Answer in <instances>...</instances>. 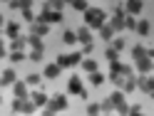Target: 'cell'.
I'll list each match as a JSON object with an SVG mask.
<instances>
[{
  "label": "cell",
  "instance_id": "6da1fadb",
  "mask_svg": "<svg viewBox=\"0 0 154 116\" xmlns=\"http://www.w3.org/2000/svg\"><path fill=\"white\" fill-rule=\"evenodd\" d=\"M85 25L92 27V30H102V27L107 25L104 10H100V7H87V10H85Z\"/></svg>",
  "mask_w": 154,
  "mask_h": 116
},
{
  "label": "cell",
  "instance_id": "7a4b0ae2",
  "mask_svg": "<svg viewBox=\"0 0 154 116\" xmlns=\"http://www.w3.org/2000/svg\"><path fill=\"white\" fill-rule=\"evenodd\" d=\"M82 59H85L82 52H70V54H60V57H57V64L65 69V67H77V64H82Z\"/></svg>",
  "mask_w": 154,
  "mask_h": 116
},
{
  "label": "cell",
  "instance_id": "3957f363",
  "mask_svg": "<svg viewBox=\"0 0 154 116\" xmlns=\"http://www.w3.org/2000/svg\"><path fill=\"white\" fill-rule=\"evenodd\" d=\"M37 20L40 22H45V25H57V22H62V13H57V10H45L37 15Z\"/></svg>",
  "mask_w": 154,
  "mask_h": 116
},
{
  "label": "cell",
  "instance_id": "277c9868",
  "mask_svg": "<svg viewBox=\"0 0 154 116\" xmlns=\"http://www.w3.org/2000/svg\"><path fill=\"white\" fill-rule=\"evenodd\" d=\"M134 64H137L139 74H152V69H154V59L152 57H139V59H134Z\"/></svg>",
  "mask_w": 154,
  "mask_h": 116
},
{
  "label": "cell",
  "instance_id": "5b68a950",
  "mask_svg": "<svg viewBox=\"0 0 154 116\" xmlns=\"http://www.w3.org/2000/svg\"><path fill=\"white\" fill-rule=\"evenodd\" d=\"M137 86H139L142 91L152 94V91H154V77H152V74H139V77H137Z\"/></svg>",
  "mask_w": 154,
  "mask_h": 116
},
{
  "label": "cell",
  "instance_id": "8992f818",
  "mask_svg": "<svg viewBox=\"0 0 154 116\" xmlns=\"http://www.w3.org/2000/svg\"><path fill=\"white\" fill-rule=\"evenodd\" d=\"M50 106H52L57 114H60V111H65L67 106H70V101H67V96H65V94H55L52 99H50Z\"/></svg>",
  "mask_w": 154,
  "mask_h": 116
},
{
  "label": "cell",
  "instance_id": "52a82bcc",
  "mask_svg": "<svg viewBox=\"0 0 154 116\" xmlns=\"http://www.w3.org/2000/svg\"><path fill=\"white\" fill-rule=\"evenodd\" d=\"M17 82V74H15V69L10 67V69H3L0 72V86H13Z\"/></svg>",
  "mask_w": 154,
  "mask_h": 116
},
{
  "label": "cell",
  "instance_id": "ba28073f",
  "mask_svg": "<svg viewBox=\"0 0 154 116\" xmlns=\"http://www.w3.org/2000/svg\"><path fill=\"white\" fill-rule=\"evenodd\" d=\"M13 94L17 99H30V91H27V82H15L13 84Z\"/></svg>",
  "mask_w": 154,
  "mask_h": 116
},
{
  "label": "cell",
  "instance_id": "9c48e42d",
  "mask_svg": "<svg viewBox=\"0 0 154 116\" xmlns=\"http://www.w3.org/2000/svg\"><path fill=\"white\" fill-rule=\"evenodd\" d=\"M60 72H62V67L57 64V62H52V64H47V67H45L42 77H45V79H57V77H60Z\"/></svg>",
  "mask_w": 154,
  "mask_h": 116
},
{
  "label": "cell",
  "instance_id": "30bf717a",
  "mask_svg": "<svg viewBox=\"0 0 154 116\" xmlns=\"http://www.w3.org/2000/svg\"><path fill=\"white\" fill-rule=\"evenodd\" d=\"M30 99H32V104L37 106V109H40V106L45 109V106L50 104V96H47V94H42V91H32V94H30Z\"/></svg>",
  "mask_w": 154,
  "mask_h": 116
},
{
  "label": "cell",
  "instance_id": "8fae6325",
  "mask_svg": "<svg viewBox=\"0 0 154 116\" xmlns=\"http://www.w3.org/2000/svg\"><path fill=\"white\" fill-rule=\"evenodd\" d=\"M77 40H80L82 45H92V27H80V30H77Z\"/></svg>",
  "mask_w": 154,
  "mask_h": 116
},
{
  "label": "cell",
  "instance_id": "7c38bea8",
  "mask_svg": "<svg viewBox=\"0 0 154 116\" xmlns=\"http://www.w3.org/2000/svg\"><path fill=\"white\" fill-rule=\"evenodd\" d=\"M67 91H70V94H82V91H85V89H82V79H80V77H72V79L67 82Z\"/></svg>",
  "mask_w": 154,
  "mask_h": 116
},
{
  "label": "cell",
  "instance_id": "4fadbf2b",
  "mask_svg": "<svg viewBox=\"0 0 154 116\" xmlns=\"http://www.w3.org/2000/svg\"><path fill=\"white\" fill-rule=\"evenodd\" d=\"M109 99H112V104H114V111H117L122 104H127V101H124V91H122V89H114V91L109 94Z\"/></svg>",
  "mask_w": 154,
  "mask_h": 116
},
{
  "label": "cell",
  "instance_id": "5bb4252c",
  "mask_svg": "<svg viewBox=\"0 0 154 116\" xmlns=\"http://www.w3.org/2000/svg\"><path fill=\"white\" fill-rule=\"evenodd\" d=\"M30 27H32V32H30V35H40V37L47 35V30H50V25H45V22H40V20H35Z\"/></svg>",
  "mask_w": 154,
  "mask_h": 116
},
{
  "label": "cell",
  "instance_id": "9a60e30c",
  "mask_svg": "<svg viewBox=\"0 0 154 116\" xmlns=\"http://www.w3.org/2000/svg\"><path fill=\"white\" fill-rule=\"evenodd\" d=\"M5 35L10 37V40L20 37V25H17V22H8V25H5Z\"/></svg>",
  "mask_w": 154,
  "mask_h": 116
},
{
  "label": "cell",
  "instance_id": "2e32d148",
  "mask_svg": "<svg viewBox=\"0 0 154 116\" xmlns=\"http://www.w3.org/2000/svg\"><path fill=\"white\" fill-rule=\"evenodd\" d=\"M142 5H144L142 0H127V13L129 15H139L142 13Z\"/></svg>",
  "mask_w": 154,
  "mask_h": 116
},
{
  "label": "cell",
  "instance_id": "e0dca14e",
  "mask_svg": "<svg viewBox=\"0 0 154 116\" xmlns=\"http://www.w3.org/2000/svg\"><path fill=\"white\" fill-rule=\"evenodd\" d=\"M114 32H117V30H114V27L107 22V25L100 30V37H102V40H107V42H112V40H114Z\"/></svg>",
  "mask_w": 154,
  "mask_h": 116
},
{
  "label": "cell",
  "instance_id": "ac0fdd59",
  "mask_svg": "<svg viewBox=\"0 0 154 116\" xmlns=\"http://www.w3.org/2000/svg\"><path fill=\"white\" fill-rule=\"evenodd\" d=\"M25 45H27V37H15V40H10V52H23Z\"/></svg>",
  "mask_w": 154,
  "mask_h": 116
},
{
  "label": "cell",
  "instance_id": "d6986e66",
  "mask_svg": "<svg viewBox=\"0 0 154 116\" xmlns=\"http://www.w3.org/2000/svg\"><path fill=\"white\" fill-rule=\"evenodd\" d=\"M62 42L70 45V47H72L75 42H80V40H77V30H65V32H62Z\"/></svg>",
  "mask_w": 154,
  "mask_h": 116
},
{
  "label": "cell",
  "instance_id": "ffe728a7",
  "mask_svg": "<svg viewBox=\"0 0 154 116\" xmlns=\"http://www.w3.org/2000/svg\"><path fill=\"white\" fill-rule=\"evenodd\" d=\"M124 17H127V15H114L112 20H107V22H109V25L114 27V30L119 32V30H124V27H127V25H124Z\"/></svg>",
  "mask_w": 154,
  "mask_h": 116
},
{
  "label": "cell",
  "instance_id": "44dd1931",
  "mask_svg": "<svg viewBox=\"0 0 154 116\" xmlns=\"http://www.w3.org/2000/svg\"><path fill=\"white\" fill-rule=\"evenodd\" d=\"M27 45H30L32 50H40V52H42V47H45V45H42V37H40V35H30V37H27Z\"/></svg>",
  "mask_w": 154,
  "mask_h": 116
},
{
  "label": "cell",
  "instance_id": "7402d4cb",
  "mask_svg": "<svg viewBox=\"0 0 154 116\" xmlns=\"http://www.w3.org/2000/svg\"><path fill=\"white\" fill-rule=\"evenodd\" d=\"M65 5H67L65 0H47V3H45L47 10H57V13H62V7H65Z\"/></svg>",
  "mask_w": 154,
  "mask_h": 116
},
{
  "label": "cell",
  "instance_id": "603a6c76",
  "mask_svg": "<svg viewBox=\"0 0 154 116\" xmlns=\"http://www.w3.org/2000/svg\"><path fill=\"white\" fill-rule=\"evenodd\" d=\"M137 32H139L142 37H147V35L152 32V27H149V20H139V22H137Z\"/></svg>",
  "mask_w": 154,
  "mask_h": 116
},
{
  "label": "cell",
  "instance_id": "cb8c5ba5",
  "mask_svg": "<svg viewBox=\"0 0 154 116\" xmlns=\"http://www.w3.org/2000/svg\"><path fill=\"white\" fill-rule=\"evenodd\" d=\"M25 104H27V99H17V96H15V99H13V106H10V109H13L15 114H23V111H25Z\"/></svg>",
  "mask_w": 154,
  "mask_h": 116
},
{
  "label": "cell",
  "instance_id": "d4e9b609",
  "mask_svg": "<svg viewBox=\"0 0 154 116\" xmlns=\"http://www.w3.org/2000/svg\"><path fill=\"white\" fill-rule=\"evenodd\" d=\"M25 82H27V86H37V84L42 82V74H35V72H30V74L25 77Z\"/></svg>",
  "mask_w": 154,
  "mask_h": 116
},
{
  "label": "cell",
  "instance_id": "484cf974",
  "mask_svg": "<svg viewBox=\"0 0 154 116\" xmlns=\"http://www.w3.org/2000/svg\"><path fill=\"white\" fill-rule=\"evenodd\" d=\"M82 69L87 74H94V72H97V62H94V59H82Z\"/></svg>",
  "mask_w": 154,
  "mask_h": 116
},
{
  "label": "cell",
  "instance_id": "4316f807",
  "mask_svg": "<svg viewBox=\"0 0 154 116\" xmlns=\"http://www.w3.org/2000/svg\"><path fill=\"white\" fill-rule=\"evenodd\" d=\"M109 79L114 86H124V82H127V77H122L119 72H109Z\"/></svg>",
  "mask_w": 154,
  "mask_h": 116
},
{
  "label": "cell",
  "instance_id": "83f0119b",
  "mask_svg": "<svg viewBox=\"0 0 154 116\" xmlns=\"http://www.w3.org/2000/svg\"><path fill=\"white\" fill-rule=\"evenodd\" d=\"M134 89H139V86H137V77H129V79L124 82V86H122V91L127 94V91H134Z\"/></svg>",
  "mask_w": 154,
  "mask_h": 116
},
{
  "label": "cell",
  "instance_id": "f1b7e54d",
  "mask_svg": "<svg viewBox=\"0 0 154 116\" xmlns=\"http://www.w3.org/2000/svg\"><path fill=\"white\" fill-rule=\"evenodd\" d=\"M104 79H107V77H104V74H100V72L90 74V82H92V86H102V84H104Z\"/></svg>",
  "mask_w": 154,
  "mask_h": 116
},
{
  "label": "cell",
  "instance_id": "f546056e",
  "mask_svg": "<svg viewBox=\"0 0 154 116\" xmlns=\"http://www.w3.org/2000/svg\"><path fill=\"white\" fill-rule=\"evenodd\" d=\"M132 57H134V59H139V57H147V50H144L142 45H134V47H132Z\"/></svg>",
  "mask_w": 154,
  "mask_h": 116
},
{
  "label": "cell",
  "instance_id": "4dcf8cb0",
  "mask_svg": "<svg viewBox=\"0 0 154 116\" xmlns=\"http://www.w3.org/2000/svg\"><path fill=\"white\" fill-rule=\"evenodd\" d=\"M72 7H75V10H80V13H85L90 7V3H87V0H72Z\"/></svg>",
  "mask_w": 154,
  "mask_h": 116
},
{
  "label": "cell",
  "instance_id": "1f68e13d",
  "mask_svg": "<svg viewBox=\"0 0 154 116\" xmlns=\"http://www.w3.org/2000/svg\"><path fill=\"white\" fill-rule=\"evenodd\" d=\"M102 104H87V116H100Z\"/></svg>",
  "mask_w": 154,
  "mask_h": 116
},
{
  "label": "cell",
  "instance_id": "d6a6232c",
  "mask_svg": "<svg viewBox=\"0 0 154 116\" xmlns=\"http://www.w3.org/2000/svg\"><path fill=\"white\" fill-rule=\"evenodd\" d=\"M137 17H134V15H127V17H124V25H127V30H137Z\"/></svg>",
  "mask_w": 154,
  "mask_h": 116
},
{
  "label": "cell",
  "instance_id": "836d02e7",
  "mask_svg": "<svg viewBox=\"0 0 154 116\" xmlns=\"http://www.w3.org/2000/svg\"><path fill=\"white\" fill-rule=\"evenodd\" d=\"M23 17H25V20H27V22H30V25H32V22L37 20V15L32 13V7H25V10H23Z\"/></svg>",
  "mask_w": 154,
  "mask_h": 116
},
{
  "label": "cell",
  "instance_id": "e575fe53",
  "mask_svg": "<svg viewBox=\"0 0 154 116\" xmlns=\"http://www.w3.org/2000/svg\"><path fill=\"white\" fill-rule=\"evenodd\" d=\"M104 57H107V62H114V59H119V52L114 50V47H107V52H104Z\"/></svg>",
  "mask_w": 154,
  "mask_h": 116
},
{
  "label": "cell",
  "instance_id": "d590c367",
  "mask_svg": "<svg viewBox=\"0 0 154 116\" xmlns=\"http://www.w3.org/2000/svg\"><path fill=\"white\" fill-rule=\"evenodd\" d=\"M25 59H27V57H25L23 52H10V62H13V64H20V62H25Z\"/></svg>",
  "mask_w": 154,
  "mask_h": 116
},
{
  "label": "cell",
  "instance_id": "8d00e7d4",
  "mask_svg": "<svg viewBox=\"0 0 154 116\" xmlns=\"http://www.w3.org/2000/svg\"><path fill=\"white\" fill-rule=\"evenodd\" d=\"M112 111H114V104H112V99L107 96V99L102 101V114H112Z\"/></svg>",
  "mask_w": 154,
  "mask_h": 116
},
{
  "label": "cell",
  "instance_id": "74e56055",
  "mask_svg": "<svg viewBox=\"0 0 154 116\" xmlns=\"http://www.w3.org/2000/svg\"><path fill=\"white\" fill-rule=\"evenodd\" d=\"M27 59H32V62H42V52H40V50H32Z\"/></svg>",
  "mask_w": 154,
  "mask_h": 116
},
{
  "label": "cell",
  "instance_id": "f35d334b",
  "mask_svg": "<svg viewBox=\"0 0 154 116\" xmlns=\"http://www.w3.org/2000/svg\"><path fill=\"white\" fill-rule=\"evenodd\" d=\"M112 47H114V50H124V40H119V37H114V40H112Z\"/></svg>",
  "mask_w": 154,
  "mask_h": 116
},
{
  "label": "cell",
  "instance_id": "ab89813d",
  "mask_svg": "<svg viewBox=\"0 0 154 116\" xmlns=\"http://www.w3.org/2000/svg\"><path fill=\"white\" fill-rule=\"evenodd\" d=\"M122 77H127V79H129V77H134V74H132V67H129V64H122Z\"/></svg>",
  "mask_w": 154,
  "mask_h": 116
},
{
  "label": "cell",
  "instance_id": "60d3db41",
  "mask_svg": "<svg viewBox=\"0 0 154 116\" xmlns=\"http://www.w3.org/2000/svg\"><path fill=\"white\" fill-rule=\"evenodd\" d=\"M129 116H142V106H139V104H134L132 109H129Z\"/></svg>",
  "mask_w": 154,
  "mask_h": 116
},
{
  "label": "cell",
  "instance_id": "b9f144b4",
  "mask_svg": "<svg viewBox=\"0 0 154 116\" xmlns=\"http://www.w3.org/2000/svg\"><path fill=\"white\" fill-rule=\"evenodd\" d=\"M42 116H57V111L52 109V106H50V104H47V106H45V109H42Z\"/></svg>",
  "mask_w": 154,
  "mask_h": 116
},
{
  "label": "cell",
  "instance_id": "7bdbcfd3",
  "mask_svg": "<svg viewBox=\"0 0 154 116\" xmlns=\"http://www.w3.org/2000/svg\"><path fill=\"white\" fill-rule=\"evenodd\" d=\"M117 114H119V116H129V106H127V104H122L119 109H117Z\"/></svg>",
  "mask_w": 154,
  "mask_h": 116
},
{
  "label": "cell",
  "instance_id": "ee69618b",
  "mask_svg": "<svg viewBox=\"0 0 154 116\" xmlns=\"http://www.w3.org/2000/svg\"><path fill=\"white\" fill-rule=\"evenodd\" d=\"M25 7H32V0H20V10H25Z\"/></svg>",
  "mask_w": 154,
  "mask_h": 116
},
{
  "label": "cell",
  "instance_id": "f6af8a7d",
  "mask_svg": "<svg viewBox=\"0 0 154 116\" xmlns=\"http://www.w3.org/2000/svg\"><path fill=\"white\" fill-rule=\"evenodd\" d=\"M92 50H94V45H85V50H82V54H92Z\"/></svg>",
  "mask_w": 154,
  "mask_h": 116
},
{
  "label": "cell",
  "instance_id": "bcb514c9",
  "mask_svg": "<svg viewBox=\"0 0 154 116\" xmlns=\"http://www.w3.org/2000/svg\"><path fill=\"white\" fill-rule=\"evenodd\" d=\"M147 57H152V59H154V47H149V50H147Z\"/></svg>",
  "mask_w": 154,
  "mask_h": 116
},
{
  "label": "cell",
  "instance_id": "7dc6e473",
  "mask_svg": "<svg viewBox=\"0 0 154 116\" xmlns=\"http://www.w3.org/2000/svg\"><path fill=\"white\" fill-rule=\"evenodd\" d=\"M5 57V50H3V40H0V59Z\"/></svg>",
  "mask_w": 154,
  "mask_h": 116
},
{
  "label": "cell",
  "instance_id": "c3c4849f",
  "mask_svg": "<svg viewBox=\"0 0 154 116\" xmlns=\"http://www.w3.org/2000/svg\"><path fill=\"white\" fill-rule=\"evenodd\" d=\"M65 3H67V5H72V0H65Z\"/></svg>",
  "mask_w": 154,
  "mask_h": 116
},
{
  "label": "cell",
  "instance_id": "681fc988",
  "mask_svg": "<svg viewBox=\"0 0 154 116\" xmlns=\"http://www.w3.org/2000/svg\"><path fill=\"white\" fill-rule=\"evenodd\" d=\"M149 96H152V99H154V91H152V94H149Z\"/></svg>",
  "mask_w": 154,
  "mask_h": 116
},
{
  "label": "cell",
  "instance_id": "f907efd6",
  "mask_svg": "<svg viewBox=\"0 0 154 116\" xmlns=\"http://www.w3.org/2000/svg\"><path fill=\"white\" fill-rule=\"evenodd\" d=\"M104 116H112V114H104Z\"/></svg>",
  "mask_w": 154,
  "mask_h": 116
},
{
  "label": "cell",
  "instance_id": "816d5d0a",
  "mask_svg": "<svg viewBox=\"0 0 154 116\" xmlns=\"http://www.w3.org/2000/svg\"><path fill=\"white\" fill-rule=\"evenodd\" d=\"M8 3H13V0H8Z\"/></svg>",
  "mask_w": 154,
  "mask_h": 116
},
{
  "label": "cell",
  "instance_id": "f5cc1de1",
  "mask_svg": "<svg viewBox=\"0 0 154 116\" xmlns=\"http://www.w3.org/2000/svg\"><path fill=\"white\" fill-rule=\"evenodd\" d=\"M0 101H3V96H0Z\"/></svg>",
  "mask_w": 154,
  "mask_h": 116
},
{
  "label": "cell",
  "instance_id": "db71d44e",
  "mask_svg": "<svg viewBox=\"0 0 154 116\" xmlns=\"http://www.w3.org/2000/svg\"><path fill=\"white\" fill-rule=\"evenodd\" d=\"M0 35H3V32H0Z\"/></svg>",
  "mask_w": 154,
  "mask_h": 116
}]
</instances>
